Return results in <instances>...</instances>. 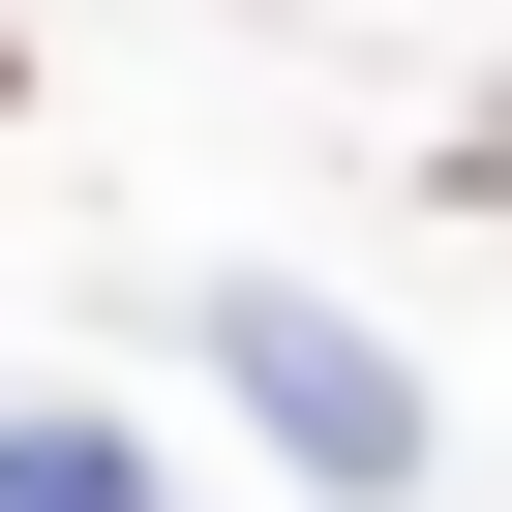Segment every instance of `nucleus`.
Wrapping results in <instances>:
<instances>
[{
  "instance_id": "7ed1b4c3",
  "label": "nucleus",
  "mask_w": 512,
  "mask_h": 512,
  "mask_svg": "<svg viewBox=\"0 0 512 512\" xmlns=\"http://www.w3.org/2000/svg\"><path fill=\"white\" fill-rule=\"evenodd\" d=\"M0 91H31V31H0Z\"/></svg>"
},
{
  "instance_id": "f257e3e1",
  "label": "nucleus",
  "mask_w": 512,
  "mask_h": 512,
  "mask_svg": "<svg viewBox=\"0 0 512 512\" xmlns=\"http://www.w3.org/2000/svg\"><path fill=\"white\" fill-rule=\"evenodd\" d=\"M211 362H241V422H272L302 482H422V392H392L332 302H272V272H241V332H211Z\"/></svg>"
},
{
  "instance_id": "f03ea898",
  "label": "nucleus",
  "mask_w": 512,
  "mask_h": 512,
  "mask_svg": "<svg viewBox=\"0 0 512 512\" xmlns=\"http://www.w3.org/2000/svg\"><path fill=\"white\" fill-rule=\"evenodd\" d=\"M0 512H151V452L121 422H0Z\"/></svg>"
}]
</instances>
